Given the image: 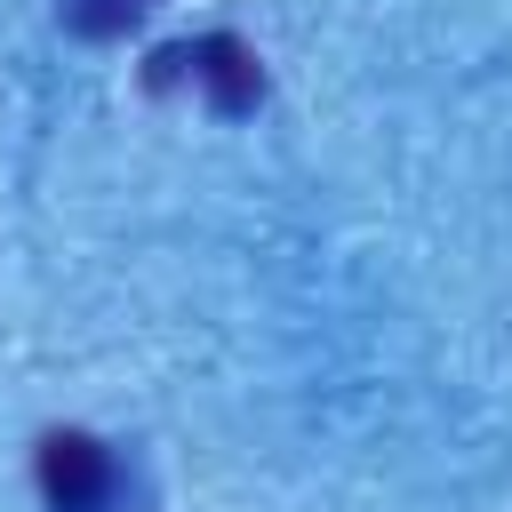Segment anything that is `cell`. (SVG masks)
Wrapping results in <instances>:
<instances>
[{
    "instance_id": "cell-1",
    "label": "cell",
    "mask_w": 512,
    "mask_h": 512,
    "mask_svg": "<svg viewBox=\"0 0 512 512\" xmlns=\"http://www.w3.org/2000/svg\"><path fill=\"white\" fill-rule=\"evenodd\" d=\"M40 496H48V512H120V456L96 432H48Z\"/></svg>"
},
{
    "instance_id": "cell-2",
    "label": "cell",
    "mask_w": 512,
    "mask_h": 512,
    "mask_svg": "<svg viewBox=\"0 0 512 512\" xmlns=\"http://www.w3.org/2000/svg\"><path fill=\"white\" fill-rule=\"evenodd\" d=\"M192 80L208 88L216 112H256V96H264V64H256V48L232 40V32L192 40Z\"/></svg>"
},
{
    "instance_id": "cell-3",
    "label": "cell",
    "mask_w": 512,
    "mask_h": 512,
    "mask_svg": "<svg viewBox=\"0 0 512 512\" xmlns=\"http://www.w3.org/2000/svg\"><path fill=\"white\" fill-rule=\"evenodd\" d=\"M136 0H72V32H128Z\"/></svg>"
}]
</instances>
